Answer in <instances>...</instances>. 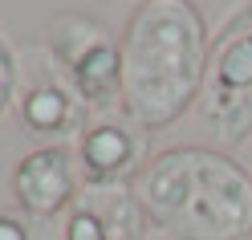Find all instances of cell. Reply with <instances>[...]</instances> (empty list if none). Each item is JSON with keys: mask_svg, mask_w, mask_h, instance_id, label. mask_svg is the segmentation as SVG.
I'll use <instances>...</instances> for the list:
<instances>
[{"mask_svg": "<svg viewBox=\"0 0 252 240\" xmlns=\"http://www.w3.org/2000/svg\"><path fill=\"white\" fill-rule=\"evenodd\" d=\"M195 106L220 147H240L252 138V4L212 37Z\"/></svg>", "mask_w": 252, "mask_h": 240, "instance_id": "3", "label": "cell"}, {"mask_svg": "<svg viewBox=\"0 0 252 240\" xmlns=\"http://www.w3.org/2000/svg\"><path fill=\"white\" fill-rule=\"evenodd\" d=\"M147 220L175 240H248L252 175L212 147H171L134 179Z\"/></svg>", "mask_w": 252, "mask_h": 240, "instance_id": "2", "label": "cell"}, {"mask_svg": "<svg viewBox=\"0 0 252 240\" xmlns=\"http://www.w3.org/2000/svg\"><path fill=\"white\" fill-rule=\"evenodd\" d=\"M49 53L61 61L65 82L90 110L122 98V41L110 25L82 12H61L49 25Z\"/></svg>", "mask_w": 252, "mask_h": 240, "instance_id": "4", "label": "cell"}, {"mask_svg": "<svg viewBox=\"0 0 252 240\" xmlns=\"http://www.w3.org/2000/svg\"><path fill=\"white\" fill-rule=\"evenodd\" d=\"M77 167L86 187H114L138 179L147 167V131L130 118H102L82 131L77 142Z\"/></svg>", "mask_w": 252, "mask_h": 240, "instance_id": "5", "label": "cell"}, {"mask_svg": "<svg viewBox=\"0 0 252 240\" xmlns=\"http://www.w3.org/2000/svg\"><path fill=\"white\" fill-rule=\"evenodd\" d=\"M17 86H21V66H17L12 45L0 33V118H4V110L12 106V98H17Z\"/></svg>", "mask_w": 252, "mask_h": 240, "instance_id": "9", "label": "cell"}, {"mask_svg": "<svg viewBox=\"0 0 252 240\" xmlns=\"http://www.w3.org/2000/svg\"><path fill=\"white\" fill-rule=\"evenodd\" d=\"M86 110L90 106L69 82H37L21 98V122L37 138H65L73 131H86Z\"/></svg>", "mask_w": 252, "mask_h": 240, "instance_id": "8", "label": "cell"}, {"mask_svg": "<svg viewBox=\"0 0 252 240\" xmlns=\"http://www.w3.org/2000/svg\"><path fill=\"white\" fill-rule=\"evenodd\" d=\"M12 196L33 216H57L77 200V171L65 147H37L12 167Z\"/></svg>", "mask_w": 252, "mask_h": 240, "instance_id": "7", "label": "cell"}, {"mask_svg": "<svg viewBox=\"0 0 252 240\" xmlns=\"http://www.w3.org/2000/svg\"><path fill=\"white\" fill-rule=\"evenodd\" d=\"M208 25L191 0H138L122 29V106L143 131H163L199 102Z\"/></svg>", "mask_w": 252, "mask_h": 240, "instance_id": "1", "label": "cell"}, {"mask_svg": "<svg viewBox=\"0 0 252 240\" xmlns=\"http://www.w3.org/2000/svg\"><path fill=\"white\" fill-rule=\"evenodd\" d=\"M147 212L130 183L86 187L65 212L61 240H143Z\"/></svg>", "mask_w": 252, "mask_h": 240, "instance_id": "6", "label": "cell"}, {"mask_svg": "<svg viewBox=\"0 0 252 240\" xmlns=\"http://www.w3.org/2000/svg\"><path fill=\"white\" fill-rule=\"evenodd\" d=\"M0 240H29L25 220H17V216H4V212H0Z\"/></svg>", "mask_w": 252, "mask_h": 240, "instance_id": "10", "label": "cell"}]
</instances>
